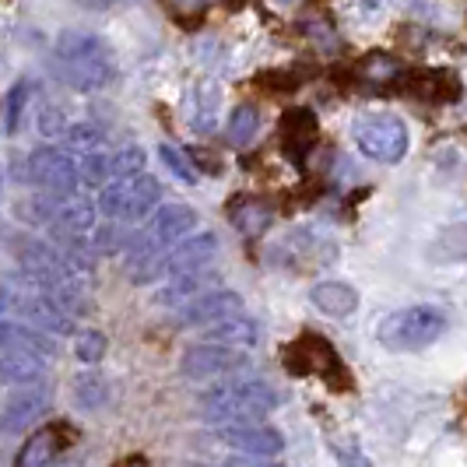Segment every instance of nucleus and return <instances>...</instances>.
Listing matches in <instances>:
<instances>
[{
	"mask_svg": "<svg viewBox=\"0 0 467 467\" xmlns=\"http://www.w3.org/2000/svg\"><path fill=\"white\" fill-rule=\"evenodd\" d=\"M218 106H222V88L214 81H201L193 85V92L187 99V119L197 134H211L218 123Z\"/></svg>",
	"mask_w": 467,
	"mask_h": 467,
	"instance_id": "nucleus-23",
	"label": "nucleus"
},
{
	"mask_svg": "<svg viewBox=\"0 0 467 467\" xmlns=\"http://www.w3.org/2000/svg\"><path fill=\"white\" fill-rule=\"evenodd\" d=\"M211 0H162V7L169 11V18L183 28H193V25L204 22Z\"/></svg>",
	"mask_w": 467,
	"mask_h": 467,
	"instance_id": "nucleus-32",
	"label": "nucleus"
},
{
	"mask_svg": "<svg viewBox=\"0 0 467 467\" xmlns=\"http://www.w3.org/2000/svg\"><path fill=\"white\" fill-rule=\"evenodd\" d=\"M49 398L43 390H28V394H18L15 400H7V408L0 411V432H25L32 429L36 421L47 415Z\"/></svg>",
	"mask_w": 467,
	"mask_h": 467,
	"instance_id": "nucleus-18",
	"label": "nucleus"
},
{
	"mask_svg": "<svg viewBox=\"0 0 467 467\" xmlns=\"http://www.w3.org/2000/svg\"><path fill=\"white\" fill-rule=\"evenodd\" d=\"M278 404V390L257 379V376H235L225 379L218 387H211L208 394L201 398V415L211 425H229V421H260L264 415H271Z\"/></svg>",
	"mask_w": 467,
	"mask_h": 467,
	"instance_id": "nucleus-2",
	"label": "nucleus"
},
{
	"mask_svg": "<svg viewBox=\"0 0 467 467\" xmlns=\"http://www.w3.org/2000/svg\"><path fill=\"white\" fill-rule=\"evenodd\" d=\"M60 138L67 140L70 151H99L102 148V140H106V134L95 127V123H67V130L60 134Z\"/></svg>",
	"mask_w": 467,
	"mask_h": 467,
	"instance_id": "nucleus-30",
	"label": "nucleus"
},
{
	"mask_svg": "<svg viewBox=\"0 0 467 467\" xmlns=\"http://www.w3.org/2000/svg\"><path fill=\"white\" fill-rule=\"evenodd\" d=\"M337 453L345 457V467H369L366 461H362V457H358V453H351V450H337Z\"/></svg>",
	"mask_w": 467,
	"mask_h": 467,
	"instance_id": "nucleus-40",
	"label": "nucleus"
},
{
	"mask_svg": "<svg viewBox=\"0 0 467 467\" xmlns=\"http://www.w3.org/2000/svg\"><path fill=\"white\" fill-rule=\"evenodd\" d=\"M204 341L250 351L254 345H257V324L246 320V317H233V320H222V324H214V327L204 330Z\"/></svg>",
	"mask_w": 467,
	"mask_h": 467,
	"instance_id": "nucleus-25",
	"label": "nucleus"
},
{
	"mask_svg": "<svg viewBox=\"0 0 467 467\" xmlns=\"http://www.w3.org/2000/svg\"><path fill=\"white\" fill-rule=\"evenodd\" d=\"M64 429L60 425H53V429H39V432H32L25 446L18 450V461L15 467H49L57 461V453L67 446V436H60Z\"/></svg>",
	"mask_w": 467,
	"mask_h": 467,
	"instance_id": "nucleus-22",
	"label": "nucleus"
},
{
	"mask_svg": "<svg viewBox=\"0 0 467 467\" xmlns=\"http://www.w3.org/2000/svg\"><path fill=\"white\" fill-rule=\"evenodd\" d=\"M85 7H117V4H127V0H81Z\"/></svg>",
	"mask_w": 467,
	"mask_h": 467,
	"instance_id": "nucleus-41",
	"label": "nucleus"
},
{
	"mask_svg": "<svg viewBox=\"0 0 467 467\" xmlns=\"http://www.w3.org/2000/svg\"><path fill=\"white\" fill-rule=\"evenodd\" d=\"M225 467H281V464H275L271 457H267V461H239V457H235V461H229Z\"/></svg>",
	"mask_w": 467,
	"mask_h": 467,
	"instance_id": "nucleus-39",
	"label": "nucleus"
},
{
	"mask_svg": "<svg viewBox=\"0 0 467 467\" xmlns=\"http://www.w3.org/2000/svg\"><path fill=\"white\" fill-rule=\"evenodd\" d=\"M218 440L233 446L235 453H250V457H278L285 450V436L275 425L264 421H229L218 425Z\"/></svg>",
	"mask_w": 467,
	"mask_h": 467,
	"instance_id": "nucleus-14",
	"label": "nucleus"
},
{
	"mask_svg": "<svg viewBox=\"0 0 467 467\" xmlns=\"http://www.w3.org/2000/svg\"><path fill=\"white\" fill-rule=\"evenodd\" d=\"M218 254V235L214 233H190L187 239H180L176 246H169V254L151 257L130 267V278L138 285H148L155 278H172V275H187V271H201L208 267Z\"/></svg>",
	"mask_w": 467,
	"mask_h": 467,
	"instance_id": "nucleus-5",
	"label": "nucleus"
},
{
	"mask_svg": "<svg viewBox=\"0 0 467 467\" xmlns=\"http://www.w3.org/2000/svg\"><path fill=\"white\" fill-rule=\"evenodd\" d=\"M446 330V317L443 309L436 306H408V309H398L390 313L383 324H379V341L394 351H411V348H425L432 345L440 334Z\"/></svg>",
	"mask_w": 467,
	"mask_h": 467,
	"instance_id": "nucleus-7",
	"label": "nucleus"
},
{
	"mask_svg": "<svg viewBox=\"0 0 467 467\" xmlns=\"http://www.w3.org/2000/svg\"><path fill=\"white\" fill-rule=\"evenodd\" d=\"M159 201H162V183L148 172H138V176H123L117 183H106L95 208L113 222H140L144 214L159 208Z\"/></svg>",
	"mask_w": 467,
	"mask_h": 467,
	"instance_id": "nucleus-6",
	"label": "nucleus"
},
{
	"mask_svg": "<svg viewBox=\"0 0 467 467\" xmlns=\"http://www.w3.org/2000/svg\"><path fill=\"white\" fill-rule=\"evenodd\" d=\"M260 130V109L254 102H239L233 109V117H229V127H225V134H229V144L235 148H246L250 140L257 138Z\"/></svg>",
	"mask_w": 467,
	"mask_h": 467,
	"instance_id": "nucleus-26",
	"label": "nucleus"
},
{
	"mask_svg": "<svg viewBox=\"0 0 467 467\" xmlns=\"http://www.w3.org/2000/svg\"><path fill=\"white\" fill-rule=\"evenodd\" d=\"M109 169H113L117 180L138 176V172H144V151H140L138 144H127V148H119L117 155H109Z\"/></svg>",
	"mask_w": 467,
	"mask_h": 467,
	"instance_id": "nucleus-33",
	"label": "nucleus"
},
{
	"mask_svg": "<svg viewBox=\"0 0 467 467\" xmlns=\"http://www.w3.org/2000/svg\"><path fill=\"white\" fill-rule=\"evenodd\" d=\"M225 214H229L235 233L246 235V239H260V235L271 229V222H275V208H271L264 197H254V193L233 197Z\"/></svg>",
	"mask_w": 467,
	"mask_h": 467,
	"instance_id": "nucleus-16",
	"label": "nucleus"
},
{
	"mask_svg": "<svg viewBox=\"0 0 467 467\" xmlns=\"http://www.w3.org/2000/svg\"><path fill=\"white\" fill-rule=\"evenodd\" d=\"M74 398H78L81 408L95 411V408H102L109 400V387H106V379L99 373H81L74 379Z\"/></svg>",
	"mask_w": 467,
	"mask_h": 467,
	"instance_id": "nucleus-29",
	"label": "nucleus"
},
{
	"mask_svg": "<svg viewBox=\"0 0 467 467\" xmlns=\"http://www.w3.org/2000/svg\"><path fill=\"white\" fill-rule=\"evenodd\" d=\"M127 239L130 235H123L117 225H102L92 235V254H117L119 246H127Z\"/></svg>",
	"mask_w": 467,
	"mask_h": 467,
	"instance_id": "nucleus-37",
	"label": "nucleus"
},
{
	"mask_svg": "<svg viewBox=\"0 0 467 467\" xmlns=\"http://www.w3.org/2000/svg\"><path fill=\"white\" fill-rule=\"evenodd\" d=\"M25 180L49 193H74L81 183V165L64 148H36L25 162Z\"/></svg>",
	"mask_w": 467,
	"mask_h": 467,
	"instance_id": "nucleus-10",
	"label": "nucleus"
},
{
	"mask_svg": "<svg viewBox=\"0 0 467 467\" xmlns=\"http://www.w3.org/2000/svg\"><path fill=\"white\" fill-rule=\"evenodd\" d=\"M285 369L296 376H320V379H330L337 390H345L348 383L337 379V376H348L345 362L337 358V351L327 337L320 334H303L299 341H292L285 348Z\"/></svg>",
	"mask_w": 467,
	"mask_h": 467,
	"instance_id": "nucleus-8",
	"label": "nucleus"
},
{
	"mask_svg": "<svg viewBox=\"0 0 467 467\" xmlns=\"http://www.w3.org/2000/svg\"><path fill=\"white\" fill-rule=\"evenodd\" d=\"M193 229H197V211L193 208H187V204L159 208V214H155L138 235L127 239V260H130V267H138V264H144V260L159 257L162 250L176 246L180 239H187Z\"/></svg>",
	"mask_w": 467,
	"mask_h": 467,
	"instance_id": "nucleus-3",
	"label": "nucleus"
},
{
	"mask_svg": "<svg viewBox=\"0 0 467 467\" xmlns=\"http://www.w3.org/2000/svg\"><path fill=\"white\" fill-rule=\"evenodd\" d=\"M306 74L299 67H275V70H260L257 78H254V85H257L264 95H296L303 88Z\"/></svg>",
	"mask_w": 467,
	"mask_h": 467,
	"instance_id": "nucleus-27",
	"label": "nucleus"
},
{
	"mask_svg": "<svg viewBox=\"0 0 467 467\" xmlns=\"http://www.w3.org/2000/svg\"><path fill=\"white\" fill-rule=\"evenodd\" d=\"M218 281H222L218 278V271H211V267L187 271V275H172V278L159 288L155 303L169 306V309H180V306L193 303L197 296H204V292H211V288H218Z\"/></svg>",
	"mask_w": 467,
	"mask_h": 467,
	"instance_id": "nucleus-17",
	"label": "nucleus"
},
{
	"mask_svg": "<svg viewBox=\"0 0 467 467\" xmlns=\"http://www.w3.org/2000/svg\"><path fill=\"white\" fill-rule=\"evenodd\" d=\"M233 317H243V299L235 296L233 288H211L204 296H197L193 303L180 306V327H193V330H208L222 320H233Z\"/></svg>",
	"mask_w": 467,
	"mask_h": 467,
	"instance_id": "nucleus-12",
	"label": "nucleus"
},
{
	"mask_svg": "<svg viewBox=\"0 0 467 467\" xmlns=\"http://www.w3.org/2000/svg\"><path fill=\"white\" fill-rule=\"evenodd\" d=\"M159 159L165 162V169L176 176V180H183V183H197L201 180V172H197V165L190 159L187 151H180V148H172V144H159Z\"/></svg>",
	"mask_w": 467,
	"mask_h": 467,
	"instance_id": "nucleus-31",
	"label": "nucleus"
},
{
	"mask_svg": "<svg viewBox=\"0 0 467 467\" xmlns=\"http://www.w3.org/2000/svg\"><path fill=\"white\" fill-rule=\"evenodd\" d=\"M39 130H43L47 138H60V134L67 130V119H64V113H60L57 106H49V109H43V117H39Z\"/></svg>",
	"mask_w": 467,
	"mask_h": 467,
	"instance_id": "nucleus-38",
	"label": "nucleus"
},
{
	"mask_svg": "<svg viewBox=\"0 0 467 467\" xmlns=\"http://www.w3.org/2000/svg\"><path fill=\"white\" fill-rule=\"evenodd\" d=\"M400 92L421 102H453L461 95V78L446 67H411L400 78Z\"/></svg>",
	"mask_w": 467,
	"mask_h": 467,
	"instance_id": "nucleus-15",
	"label": "nucleus"
},
{
	"mask_svg": "<svg viewBox=\"0 0 467 467\" xmlns=\"http://www.w3.org/2000/svg\"><path fill=\"white\" fill-rule=\"evenodd\" d=\"M0 351H28V355H39V358H53L57 345L47 337V330L25 327L15 320H0Z\"/></svg>",
	"mask_w": 467,
	"mask_h": 467,
	"instance_id": "nucleus-19",
	"label": "nucleus"
},
{
	"mask_svg": "<svg viewBox=\"0 0 467 467\" xmlns=\"http://www.w3.org/2000/svg\"><path fill=\"white\" fill-rule=\"evenodd\" d=\"M309 299L313 306L320 309V313H327V317H337V320H345L351 317L355 309H358V292L345 285V281H320L313 292H309Z\"/></svg>",
	"mask_w": 467,
	"mask_h": 467,
	"instance_id": "nucleus-24",
	"label": "nucleus"
},
{
	"mask_svg": "<svg viewBox=\"0 0 467 467\" xmlns=\"http://www.w3.org/2000/svg\"><path fill=\"white\" fill-rule=\"evenodd\" d=\"M74 355H78L81 362H99V358L106 355V337H102L99 330H85V334H78V341H74Z\"/></svg>",
	"mask_w": 467,
	"mask_h": 467,
	"instance_id": "nucleus-36",
	"label": "nucleus"
},
{
	"mask_svg": "<svg viewBox=\"0 0 467 467\" xmlns=\"http://www.w3.org/2000/svg\"><path fill=\"white\" fill-rule=\"evenodd\" d=\"M246 366V351L229 348V345H214V341H197L183 351L180 369L187 379H214V376H229Z\"/></svg>",
	"mask_w": 467,
	"mask_h": 467,
	"instance_id": "nucleus-11",
	"label": "nucleus"
},
{
	"mask_svg": "<svg viewBox=\"0 0 467 467\" xmlns=\"http://www.w3.org/2000/svg\"><path fill=\"white\" fill-rule=\"evenodd\" d=\"M355 144L373 162L398 165L408 151V127L390 113H373L355 123Z\"/></svg>",
	"mask_w": 467,
	"mask_h": 467,
	"instance_id": "nucleus-9",
	"label": "nucleus"
},
{
	"mask_svg": "<svg viewBox=\"0 0 467 467\" xmlns=\"http://www.w3.org/2000/svg\"><path fill=\"white\" fill-rule=\"evenodd\" d=\"M47 376V358L28 351H0V383L4 387H36Z\"/></svg>",
	"mask_w": 467,
	"mask_h": 467,
	"instance_id": "nucleus-20",
	"label": "nucleus"
},
{
	"mask_svg": "<svg viewBox=\"0 0 467 467\" xmlns=\"http://www.w3.org/2000/svg\"><path fill=\"white\" fill-rule=\"evenodd\" d=\"M49 70L60 85L74 92H99L117 81V53L102 36L67 28L53 47Z\"/></svg>",
	"mask_w": 467,
	"mask_h": 467,
	"instance_id": "nucleus-1",
	"label": "nucleus"
},
{
	"mask_svg": "<svg viewBox=\"0 0 467 467\" xmlns=\"http://www.w3.org/2000/svg\"><path fill=\"white\" fill-rule=\"evenodd\" d=\"M113 176V169H109V155H102V151H88L85 155V162H81V183H88V187H106V180Z\"/></svg>",
	"mask_w": 467,
	"mask_h": 467,
	"instance_id": "nucleus-35",
	"label": "nucleus"
},
{
	"mask_svg": "<svg viewBox=\"0 0 467 467\" xmlns=\"http://www.w3.org/2000/svg\"><path fill=\"white\" fill-rule=\"evenodd\" d=\"M278 138L285 159L303 165L309 159V151L317 148V140H320V119H317V113L309 106H292V109L281 113Z\"/></svg>",
	"mask_w": 467,
	"mask_h": 467,
	"instance_id": "nucleus-13",
	"label": "nucleus"
},
{
	"mask_svg": "<svg viewBox=\"0 0 467 467\" xmlns=\"http://www.w3.org/2000/svg\"><path fill=\"white\" fill-rule=\"evenodd\" d=\"M28 95H32V85H28V81H18V85L11 88V95H7V113H4V127H7V134H15V130L22 127Z\"/></svg>",
	"mask_w": 467,
	"mask_h": 467,
	"instance_id": "nucleus-34",
	"label": "nucleus"
},
{
	"mask_svg": "<svg viewBox=\"0 0 467 467\" xmlns=\"http://www.w3.org/2000/svg\"><path fill=\"white\" fill-rule=\"evenodd\" d=\"M0 313L32 320V327L49 330V334H70L74 330V320H70L67 309H60L49 299L47 288H39L32 278H25L22 285L0 288Z\"/></svg>",
	"mask_w": 467,
	"mask_h": 467,
	"instance_id": "nucleus-4",
	"label": "nucleus"
},
{
	"mask_svg": "<svg viewBox=\"0 0 467 467\" xmlns=\"http://www.w3.org/2000/svg\"><path fill=\"white\" fill-rule=\"evenodd\" d=\"M351 67H355V85L358 81H366V85H400V78L408 70L394 53H383V49H369Z\"/></svg>",
	"mask_w": 467,
	"mask_h": 467,
	"instance_id": "nucleus-21",
	"label": "nucleus"
},
{
	"mask_svg": "<svg viewBox=\"0 0 467 467\" xmlns=\"http://www.w3.org/2000/svg\"><path fill=\"white\" fill-rule=\"evenodd\" d=\"M432 260H443V264H457V260H467V222H457V225H446L440 239L432 243Z\"/></svg>",
	"mask_w": 467,
	"mask_h": 467,
	"instance_id": "nucleus-28",
	"label": "nucleus"
},
{
	"mask_svg": "<svg viewBox=\"0 0 467 467\" xmlns=\"http://www.w3.org/2000/svg\"><path fill=\"white\" fill-rule=\"evenodd\" d=\"M278 4H296V0H278Z\"/></svg>",
	"mask_w": 467,
	"mask_h": 467,
	"instance_id": "nucleus-42",
	"label": "nucleus"
}]
</instances>
